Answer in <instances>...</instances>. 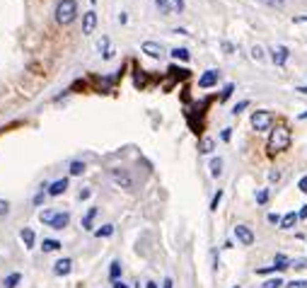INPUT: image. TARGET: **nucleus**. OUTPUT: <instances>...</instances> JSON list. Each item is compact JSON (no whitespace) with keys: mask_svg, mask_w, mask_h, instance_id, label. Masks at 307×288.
<instances>
[{"mask_svg":"<svg viewBox=\"0 0 307 288\" xmlns=\"http://www.w3.org/2000/svg\"><path fill=\"white\" fill-rule=\"evenodd\" d=\"M264 2H266V5H273V7H283L286 0H264Z\"/></svg>","mask_w":307,"mask_h":288,"instance_id":"obj_38","label":"nucleus"},{"mask_svg":"<svg viewBox=\"0 0 307 288\" xmlns=\"http://www.w3.org/2000/svg\"><path fill=\"white\" fill-rule=\"evenodd\" d=\"M19 281H22V274H17V271H15V274H7V276H5L2 286H5V288H17Z\"/></svg>","mask_w":307,"mask_h":288,"instance_id":"obj_16","label":"nucleus"},{"mask_svg":"<svg viewBox=\"0 0 307 288\" xmlns=\"http://www.w3.org/2000/svg\"><path fill=\"white\" fill-rule=\"evenodd\" d=\"M223 49H225V54H232V44H228V41H223Z\"/></svg>","mask_w":307,"mask_h":288,"instance_id":"obj_44","label":"nucleus"},{"mask_svg":"<svg viewBox=\"0 0 307 288\" xmlns=\"http://www.w3.org/2000/svg\"><path fill=\"white\" fill-rule=\"evenodd\" d=\"M218 82V71H206L201 77H198V87L201 90H208V87H213Z\"/></svg>","mask_w":307,"mask_h":288,"instance_id":"obj_9","label":"nucleus"},{"mask_svg":"<svg viewBox=\"0 0 307 288\" xmlns=\"http://www.w3.org/2000/svg\"><path fill=\"white\" fill-rule=\"evenodd\" d=\"M293 267H295V269H305V267H307V259H295V262H293Z\"/></svg>","mask_w":307,"mask_h":288,"instance_id":"obj_37","label":"nucleus"},{"mask_svg":"<svg viewBox=\"0 0 307 288\" xmlns=\"http://www.w3.org/2000/svg\"><path fill=\"white\" fill-rule=\"evenodd\" d=\"M145 288H157V284H155V281H148V286Z\"/></svg>","mask_w":307,"mask_h":288,"instance_id":"obj_47","label":"nucleus"},{"mask_svg":"<svg viewBox=\"0 0 307 288\" xmlns=\"http://www.w3.org/2000/svg\"><path fill=\"white\" fill-rule=\"evenodd\" d=\"M298 189H300L303 194H307V174L303 177V179H300V182H298Z\"/></svg>","mask_w":307,"mask_h":288,"instance_id":"obj_36","label":"nucleus"},{"mask_svg":"<svg viewBox=\"0 0 307 288\" xmlns=\"http://www.w3.org/2000/svg\"><path fill=\"white\" fill-rule=\"evenodd\" d=\"M109 177H112V182H114L116 187H121V189H128V192H131V189L135 187L131 172L123 170V167H112V170H109Z\"/></svg>","mask_w":307,"mask_h":288,"instance_id":"obj_3","label":"nucleus"},{"mask_svg":"<svg viewBox=\"0 0 307 288\" xmlns=\"http://www.w3.org/2000/svg\"><path fill=\"white\" fill-rule=\"evenodd\" d=\"M271 124H273V114L271 112L259 109V112L251 114V129L254 131H266V129H271Z\"/></svg>","mask_w":307,"mask_h":288,"instance_id":"obj_4","label":"nucleus"},{"mask_svg":"<svg viewBox=\"0 0 307 288\" xmlns=\"http://www.w3.org/2000/svg\"><path fill=\"white\" fill-rule=\"evenodd\" d=\"M77 17V2L75 0H61L56 5V22L58 24H70Z\"/></svg>","mask_w":307,"mask_h":288,"instance_id":"obj_2","label":"nucleus"},{"mask_svg":"<svg viewBox=\"0 0 307 288\" xmlns=\"http://www.w3.org/2000/svg\"><path fill=\"white\" fill-rule=\"evenodd\" d=\"M251 58L254 61H264V49L261 46H251Z\"/></svg>","mask_w":307,"mask_h":288,"instance_id":"obj_28","label":"nucleus"},{"mask_svg":"<svg viewBox=\"0 0 307 288\" xmlns=\"http://www.w3.org/2000/svg\"><path fill=\"white\" fill-rule=\"evenodd\" d=\"M95 24H97V12L95 10H87L82 15V34H92L95 32Z\"/></svg>","mask_w":307,"mask_h":288,"instance_id":"obj_7","label":"nucleus"},{"mask_svg":"<svg viewBox=\"0 0 307 288\" xmlns=\"http://www.w3.org/2000/svg\"><path fill=\"white\" fill-rule=\"evenodd\" d=\"M85 172V162H80V160H75V162H70V174H82Z\"/></svg>","mask_w":307,"mask_h":288,"instance_id":"obj_25","label":"nucleus"},{"mask_svg":"<svg viewBox=\"0 0 307 288\" xmlns=\"http://www.w3.org/2000/svg\"><path fill=\"white\" fill-rule=\"evenodd\" d=\"M7 211H10V204H7L5 199H0V216H5Z\"/></svg>","mask_w":307,"mask_h":288,"instance_id":"obj_35","label":"nucleus"},{"mask_svg":"<svg viewBox=\"0 0 307 288\" xmlns=\"http://www.w3.org/2000/svg\"><path fill=\"white\" fill-rule=\"evenodd\" d=\"M95 235H97V237H112V235H114V225H112V223H107L104 228H97V230H95Z\"/></svg>","mask_w":307,"mask_h":288,"instance_id":"obj_21","label":"nucleus"},{"mask_svg":"<svg viewBox=\"0 0 307 288\" xmlns=\"http://www.w3.org/2000/svg\"><path fill=\"white\" fill-rule=\"evenodd\" d=\"M174 10L177 12H184V0H174Z\"/></svg>","mask_w":307,"mask_h":288,"instance_id":"obj_39","label":"nucleus"},{"mask_svg":"<svg viewBox=\"0 0 307 288\" xmlns=\"http://www.w3.org/2000/svg\"><path fill=\"white\" fill-rule=\"evenodd\" d=\"M95 216H97V209L92 206V209L85 213V218H82V228H85V230H92V220H95Z\"/></svg>","mask_w":307,"mask_h":288,"instance_id":"obj_19","label":"nucleus"},{"mask_svg":"<svg viewBox=\"0 0 307 288\" xmlns=\"http://www.w3.org/2000/svg\"><path fill=\"white\" fill-rule=\"evenodd\" d=\"M232 92H235V85H232V82H228V85H225V90H223V95H220V99H228Z\"/></svg>","mask_w":307,"mask_h":288,"instance_id":"obj_33","label":"nucleus"},{"mask_svg":"<svg viewBox=\"0 0 307 288\" xmlns=\"http://www.w3.org/2000/svg\"><path fill=\"white\" fill-rule=\"evenodd\" d=\"M230 136H232V131H230V129H225V131L220 134V138H223V141H230Z\"/></svg>","mask_w":307,"mask_h":288,"instance_id":"obj_40","label":"nucleus"},{"mask_svg":"<svg viewBox=\"0 0 307 288\" xmlns=\"http://www.w3.org/2000/svg\"><path fill=\"white\" fill-rule=\"evenodd\" d=\"M295 22H307V17H295Z\"/></svg>","mask_w":307,"mask_h":288,"instance_id":"obj_49","label":"nucleus"},{"mask_svg":"<svg viewBox=\"0 0 307 288\" xmlns=\"http://www.w3.org/2000/svg\"><path fill=\"white\" fill-rule=\"evenodd\" d=\"M298 220H300V216H298L295 211H290V213H286V216L281 218V225H278V228H283V230H290V228H293Z\"/></svg>","mask_w":307,"mask_h":288,"instance_id":"obj_14","label":"nucleus"},{"mask_svg":"<svg viewBox=\"0 0 307 288\" xmlns=\"http://www.w3.org/2000/svg\"><path fill=\"white\" fill-rule=\"evenodd\" d=\"M286 288H307V279H298V281H290V284H286Z\"/></svg>","mask_w":307,"mask_h":288,"instance_id":"obj_31","label":"nucleus"},{"mask_svg":"<svg viewBox=\"0 0 307 288\" xmlns=\"http://www.w3.org/2000/svg\"><path fill=\"white\" fill-rule=\"evenodd\" d=\"M172 58H177V61H189L191 54H189V49H172Z\"/></svg>","mask_w":307,"mask_h":288,"instance_id":"obj_23","label":"nucleus"},{"mask_svg":"<svg viewBox=\"0 0 307 288\" xmlns=\"http://www.w3.org/2000/svg\"><path fill=\"white\" fill-rule=\"evenodd\" d=\"M247 107H249V102H247V99H242V102H237V104H235V109H232V114H242V112H245Z\"/></svg>","mask_w":307,"mask_h":288,"instance_id":"obj_32","label":"nucleus"},{"mask_svg":"<svg viewBox=\"0 0 307 288\" xmlns=\"http://www.w3.org/2000/svg\"><path fill=\"white\" fill-rule=\"evenodd\" d=\"M70 271H73V259H68V257H65V259H58V262L54 264V274H56V276H68Z\"/></svg>","mask_w":307,"mask_h":288,"instance_id":"obj_10","label":"nucleus"},{"mask_svg":"<svg viewBox=\"0 0 307 288\" xmlns=\"http://www.w3.org/2000/svg\"><path fill=\"white\" fill-rule=\"evenodd\" d=\"M19 240H22V242H24V247L29 250V247H34L37 235H34V230H32V228H22V230H19Z\"/></svg>","mask_w":307,"mask_h":288,"instance_id":"obj_13","label":"nucleus"},{"mask_svg":"<svg viewBox=\"0 0 307 288\" xmlns=\"http://www.w3.org/2000/svg\"><path fill=\"white\" fill-rule=\"evenodd\" d=\"M266 201H269V189L256 192V204H266Z\"/></svg>","mask_w":307,"mask_h":288,"instance_id":"obj_29","label":"nucleus"},{"mask_svg":"<svg viewBox=\"0 0 307 288\" xmlns=\"http://www.w3.org/2000/svg\"><path fill=\"white\" fill-rule=\"evenodd\" d=\"M288 56H290V51H288L286 46H273V49H271V58H273L276 66H286Z\"/></svg>","mask_w":307,"mask_h":288,"instance_id":"obj_8","label":"nucleus"},{"mask_svg":"<svg viewBox=\"0 0 307 288\" xmlns=\"http://www.w3.org/2000/svg\"><path fill=\"white\" fill-rule=\"evenodd\" d=\"M41 250H44V252H58V250H61V242L54 240V237H49V240H44Z\"/></svg>","mask_w":307,"mask_h":288,"instance_id":"obj_18","label":"nucleus"},{"mask_svg":"<svg viewBox=\"0 0 307 288\" xmlns=\"http://www.w3.org/2000/svg\"><path fill=\"white\" fill-rule=\"evenodd\" d=\"M220 199H223V192H218V194L213 196V201H211V211H215V209H218V204H220Z\"/></svg>","mask_w":307,"mask_h":288,"instance_id":"obj_34","label":"nucleus"},{"mask_svg":"<svg viewBox=\"0 0 307 288\" xmlns=\"http://www.w3.org/2000/svg\"><path fill=\"white\" fill-rule=\"evenodd\" d=\"M162 288H174V281H172V279H165V281H162Z\"/></svg>","mask_w":307,"mask_h":288,"instance_id":"obj_43","label":"nucleus"},{"mask_svg":"<svg viewBox=\"0 0 307 288\" xmlns=\"http://www.w3.org/2000/svg\"><path fill=\"white\" fill-rule=\"evenodd\" d=\"M211 174L213 177H220L223 174V157H213L211 160Z\"/></svg>","mask_w":307,"mask_h":288,"instance_id":"obj_17","label":"nucleus"},{"mask_svg":"<svg viewBox=\"0 0 307 288\" xmlns=\"http://www.w3.org/2000/svg\"><path fill=\"white\" fill-rule=\"evenodd\" d=\"M290 267V259L288 257H283V254H276V259H273V267H266V269H259L256 274H269V271H281V269H288Z\"/></svg>","mask_w":307,"mask_h":288,"instance_id":"obj_5","label":"nucleus"},{"mask_svg":"<svg viewBox=\"0 0 307 288\" xmlns=\"http://www.w3.org/2000/svg\"><path fill=\"white\" fill-rule=\"evenodd\" d=\"M41 201H44V192H39V194H37V196H34V204H37V206H39V204H41Z\"/></svg>","mask_w":307,"mask_h":288,"instance_id":"obj_41","label":"nucleus"},{"mask_svg":"<svg viewBox=\"0 0 307 288\" xmlns=\"http://www.w3.org/2000/svg\"><path fill=\"white\" fill-rule=\"evenodd\" d=\"M213 148H215V141H213V138H203V141L198 143V150H201V153H213Z\"/></svg>","mask_w":307,"mask_h":288,"instance_id":"obj_24","label":"nucleus"},{"mask_svg":"<svg viewBox=\"0 0 307 288\" xmlns=\"http://www.w3.org/2000/svg\"><path fill=\"white\" fill-rule=\"evenodd\" d=\"M300 119H307V112H305V114H300Z\"/></svg>","mask_w":307,"mask_h":288,"instance_id":"obj_50","label":"nucleus"},{"mask_svg":"<svg viewBox=\"0 0 307 288\" xmlns=\"http://www.w3.org/2000/svg\"><path fill=\"white\" fill-rule=\"evenodd\" d=\"M281 286H283V279H278V276L276 279H266L261 284V288H281Z\"/></svg>","mask_w":307,"mask_h":288,"instance_id":"obj_27","label":"nucleus"},{"mask_svg":"<svg viewBox=\"0 0 307 288\" xmlns=\"http://www.w3.org/2000/svg\"><path fill=\"white\" fill-rule=\"evenodd\" d=\"M114 288H128V286H126V284H123L121 279H119V281H114Z\"/></svg>","mask_w":307,"mask_h":288,"instance_id":"obj_46","label":"nucleus"},{"mask_svg":"<svg viewBox=\"0 0 307 288\" xmlns=\"http://www.w3.org/2000/svg\"><path fill=\"white\" fill-rule=\"evenodd\" d=\"M269 223H281V216H276V213H269Z\"/></svg>","mask_w":307,"mask_h":288,"instance_id":"obj_42","label":"nucleus"},{"mask_svg":"<svg viewBox=\"0 0 307 288\" xmlns=\"http://www.w3.org/2000/svg\"><path fill=\"white\" fill-rule=\"evenodd\" d=\"M65 189H68V179L63 177V179H56V182L46 189V194H49V196H61V194H65Z\"/></svg>","mask_w":307,"mask_h":288,"instance_id":"obj_12","label":"nucleus"},{"mask_svg":"<svg viewBox=\"0 0 307 288\" xmlns=\"http://www.w3.org/2000/svg\"><path fill=\"white\" fill-rule=\"evenodd\" d=\"M298 216H300V218H307V204L303 206V209H300V213H298Z\"/></svg>","mask_w":307,"mask_h":288,"instance_id":"obj_45","label":"nucleus"},{"mask_svg":"<svg viewBox=\"0 0 307 288\" xmlns=\"http://www.w3.org/2000/svg\"><path fill=\"white\" fill-rule=\"evenodd\" d=\"M109 279H112V281H119V279H121V262H112V267H109Z\"/></svg>","mask_w":307,"mask_h":288,"instance_id":"obj_20","label":"nucleus"},{"mask_svg":"<svg viewBox=\"0 0 307 288\" xmlns=\"http://www.w3.org/2000/svg\"><path fill=\"white\" fill-rule=\"evenodd\" d=\"M290 145V129L288 126H276L269 136V150L271 153H283Z\"/></svg>","mask_w":307,"mask_h":288,"instance_id":"obj_1","label":"nucleus"},{"mask_svg":"<svg viewBox=\"0 0 307 288\" xmlns=\"http://www.w3.org/2000/svg\"><path fill=\"white\" fill-rule=\"evenodd\" d=\"M140 51H145V54L153 56V58H160V56H162V46H160L157 41H143V44H140Z\"/></svg>","mask_w":307,"mask_h":288,"instance_id":"obj_11","label":"nucleus"},{"mask_svg":"<svg viewBox=\"0 0 307 288\" xmlns=\"http://www.w3.org/2000/svg\"><path fill=\"white\" fill-rule=\"evenodd\" d=\"M54 218H56V211H41V213H39V220H41V223H46V225H51V223H54Z\"/></svg>","mask_w":307,"mask_h":288,"instance_id":"obj_26","label":"nucleus"},{"mask_svg":"<svg viewBox=\"0 0 307 288\" xmlns=\"http://www.w3.org/2000/svg\"><path fill=\"white\" fill-rule=\"evenodd\" d=\"M155 5L160 7V12H162V15H167V12H170V0H155Z\"/></svg>","mask_w":307,"mask_h":288,"instance_id":"obj_30","label":"nucleus"},{"mask_svg":"<svg viewBox=\"0 0 307 288\" xmlns=\"http://www.w3.org/2000/svg\"><path fill=\"white\" fill-rule=\"evenodd\" d=\"M235 237L242 242V245H254V232L247 228V225H235Z\"/></svg>","mask_w":307,"mask_h":288,"instance_id":"obj_6","label":"nucleus"},{"mask_svg":"<svg viewBox=\"0 0 307 288\" xmlns=\"http://www.w3.org/2000/svg\"><path fill=\"white\" fill-rule=\"evenodd\" d=\"M97 49H99V51H104V58H112V51H109V39H107V37H102V39L97 41Z\"/></svg>","mask_w":307,"mask_h":288,"instance_id":"obj_22","label":"nucleus"},{"mask_svg":"<svg viewBox=\"0 0 307 288\" xmlns=\"http://www.w3.org/2000/svg\"><path fill=\"white\" fill-rule=\"evenodd\" d=\"M68 223H70V213H65V211H63V213H56L54 223H51V228H54V230H63Z\"/></svg>","mask_w":307,"mask_h":288,"instance_id":"obj_15","label":"nucleus"},{"mask_svg":"<svg viewBox=\"0 0 307 288\" xmlns=\"http://www.w3.org/2000/svg\"><path fill=\"white\" fill-rule=\"evenodd\" d=\"M298 92H300V95H307V87H298Z\"/></svg>","mask_w":307,"mask_h":288,"instance_id":"obj_48","label":"nucleus"}]
</instances>
